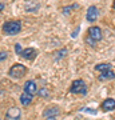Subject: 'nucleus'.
<instances>
[{
    "label": "nucleus",
    "mask_w": 115,
    "mask_h": 120,
    "mask_svg": "<svg viewBox=\"0 0 115 120\" xmlns=\"http://www.w3.org/2000/svg\"><path fill=\"white\" fill-rule=\"evenodd\" d=\"M1 92H3V91H1V88H0V95H1Z\"/></svg>",
    "instance_id": "nucleus-21"
},
{
    "label": "nucleus",
    "mask_w": 115,
    "mask_h": 120,
    "mask_svg": "<svg viewBox=\"0 0 115 120\" xmlns=\"http://www.w3.org/2000/svg\"><path fill=\"white\" fill-rule=\"evenodd\" d=\"M112 79H115V73L112 72V69L106 71V72H100V75H99V80H102V82H104V80H112Z\"/></svg>",
    "instance_id": "nucleus-12"
},
{
    "label": "nucleus",
    "mask_w": 115,
    "mask_h": 120,
    "mask_svg": "<svg viewBox=\"0 0 115 120\" xmlns=\"http://www.w3.org/2000/svg\"><path fill=\"white\" fill-rule=\"evenodd\" d=\"M70 92L76 95H86L87 94V86H86L84 80H82V79L74 80L71 87H70Z\"/></svg>",
    "instance_id": "nucleus-3"
},
{
    "label": "nucleus",
    "mask_w": 115,
    "mask_h": 120,
    "mask_svg": "<svg viewBox=\"0 0 115 120\" xmlns=\"http://www.w3.org/2000/svg\"><path fill=\"white\" fill-rule=\"evenodd\" d=\"M88 38H91L94 41H99L102 40V30L99 27L94 26L88 28Z\"/></svg>",
    "instance_id": "nucleus-6"
},
{
    "label": "nucleus",
    "mask_w": 115,
    "mask_h": 120,
    "mask_svg": "<svg viewBox=\"0 0 115 120\" xmlns=\"http://www.w3.org/2000/svg\"><path fill=\"white\" fill-rule=\"evenodd\" d=\"M95 69L99 71V72H106V71H110L111 69V64H107V63H100V64L95 65Z\"/></svg>",
    "instance_id": "nucleus-13"
},
{
    "label": "nucleus",
    "mask_w": 115,
    "mask_h": 120,
    "mask_svg": "<svg viewBox=\"0 0 115 120\" xmlns=\"http://www.w3.org/2000/svg\"><path fill=\"white\" fill-rule=\"evenodd\" d=\"M20 55H21V57H24L27 60H34L36 57V55H38V51L34 49V48H26V49L21 51Z\"/></svg>",
    "instance_id": "nucleus-10"
},
{
    "label": "nucleus",
    "mask_w": 115,
    "mask_h": 120,
    "mask_svg": "<svg viewBox=\"0 0 115 120\" xmlns=\"http://www.w3.org/2000/svg\"><path fill=\"white\" fill-rule=\"evenodd\" d=\"M27 67L26 65H23V64H19V63H16V64H13L11 68H9L8 71V76L9 77H12V79H21L23 76H26V73H27Z\"/></svg>",
    "instance_id": "nucleus-2"
},
{
    "label": "nucleus",
    "mask_w": 115,
    "mask_h": 120,
    "mask_svg": "<svg viewBox=\"0 0 115 120\" xmlns=\"http://www.w3.org/2000/svg\"><path fill=\"white\" fill-rule=\"evenodd\" d=\"M21 31V23L19 20H13V22H5L3 24V32L5 35H9V36H13V35H17Z\"/></svg>",
    "instance_id": "nucleus-1"
},
{
    "label": "nucleus",
    "mask_w": 115,
    "mask_h": 120,
    "mask_svg": "<svg viewBox=\"0 0 115 120\" xmlns=\"http://www.w3.org/2000/svg\"><path fill=\"white\" fill-rule=\"evenodd\" d=\"M39 95H40L42 98H44V96H48V92H47V90H46V88H42V90L39 91Z\"/></svg>",
    "instance_id": "nucleus-17"
},
{
    "label": "nucleus",
    "mask_w": 115,
    "mask_h": 120,
    "mask_svg": "<svg viewBox=\"0 0 115 120\" xmlns=\"http://www.w3.org/2000/svg\"><path fill=\"white\" fill-rule=\"evenodd\" d=\"M3 9H4V4H3V3H1V1H0V12H1V11H3Z\"/></svg>",
    "instance_id": "nucleus-20"
},
{
    "label": "nucleus",
    "mask_w": 115,
    "mask_h": 120,
    "mask_svg": "<svg viewBox=\"0 0 115 120\" xmlns=\"http://www.w3.org/2000/svg\"><path fill=\"white\" fill-rule=\"evenodd\" d=\"M100 108H102L104 112L114 111V109H115V100H114V99H111V98L103 100L102 104H100Z\"/></svg>",
    "instance_id": "nucleus-9"
},
{
    "label": "nucleus",
    "mask_w": 115,
    "mask_h": 120,
    "mask_svg": "<svg viewBox=\"0 0 115 120\" xmlns=\"http://www.w3.org/2000/svg\"><path fill=\"white\" fill-rule=\"evenodd\" d=\"M66 53H67V51H66V49H62V51H59L58 53H56V59H58V60L62 59V57L66 55Z\"/></svg>",
    "instance_id": "nucleus-16"
},
{
    "label": "nucleus",
    "mask_w": 115,
    "mask_h": 120,
    "mask_svg": "<svg viewBox=\"0 0 115 120\" xmlns=\"http://www.w3.org/2000/svg\"><path fill=\"white\" fill-rule=\"evenodd\" d=\"M76 8H79V4L67 5V7H64V8L62 9V12H63V15H70V12H71L72 9H76Z\"/></svg>",
    "instance_id": "nucleus-14"
},
{
    "label": "nucleus",
    "mask_w": 115,
    "mask_h": 120,
    "mask_svg": "<svg viewBox=\"0 0 115 120\" xmlns=\"http://www.w3.org/2000/svg\"><path fill=\"white\" fill-rule=\"evenodd\" d=\"M114 9H115V1H114Z\"/></svg>",
    "instance_id": "nucleus-22"
},
{
    "label": "nucleus",
    "mask_w": 115,
    "mask_h": 120,
    "mask_svg": "<svg viewBox=\"0 0 115 120\" xmlns=\"http://www.w3.org/2000/svg\"><path fill=\"white\" fill-rule=\"evenodd\" d=\"M86 43L88 44V45H91V47H95L96 41H94V40H92L91 38H88V36H87V38H86Z\"/></svg>",
    "instance_id": "nucleus-15"
},
{
    "label": "nucleus",
    "mask_w": 115,
    "mask_h": 120,
    "mask_svg": "<svg viewBox=\"0 0 115 120\" xmlns=\"http://www.w3.org/2000/svg\"><path fill=\"white\" fill-rule=\"evenodd\" d=\"M98 15H99V11L98 8L95 7V5H91V7H88V9H87V15H86V20L90 23H94L96 19H98Z\"/></svg>",
    "instance_id": "nucleus-7"
},
{
    "label": "nucleus",
    "mask_w": 115,
    "mask_h": 120,
    "mask_svg": "<svg viewBox=\"0 0 115 120\" xmlns=\"http://www.w3.org/2000/svg\"><path fill=\"white\" fill-rule=\"evenodd\" d=\"M32 95L27 94V92H24L23 91V94L20 95V104L23 105V107H27V105H30L31 103H32Z\"/></svg>",
    "instance_id": "nucleus-11"
},
{
    "label": "nucleus",
    "mask_w": 115,
    "mask_h": 120,
    "mask_svg": "<svg viewBox=\"0 0 115 120\" xmlns=\"http://www.w3.org/2000/svg\"><path fill=\"white\" fill-rule=\"evenodd\" d=\"M21 117V111L20 108L17 107H11L7 111V113H5V117L4 120H20Z\"/></svg>",
    "instance_id": "nucleus-4"
},
{
    "label": "nucleus",
    "mask_w": 115,
    "mask_h": 120,
    "mask_svg": "<svg viewBox=\"0 0 115 120\" xmlns=\"http://www.w3.org/2000/svg\"><path fill=\"white\" fill-rule=\"evenodd\" d=\"M43 116L46 120H56L59 116V108L58 107H48L43 112Z\"/></svg>",
    "instance_id": "nucleus-5"
},
{
    "label": "nucleus",
    "mask_w": 115,
    "mask_h": 120,
    "mask_svg": "<svg viewBox=\"0 0 115 120\" xmlns=\"http://www.w3.org/2000/svg\"><path fill=\"white\" fill-rule=\"evenodd\" d=\"M15 51H16V53H17V55H20V53H21V51H23V49H21V45H20L19 43H17V44H15Z\"/></svg>",
    "instance_id": "nucleus-18"
},
{
    "label": "nucleus",
    "mask_w": 115,
    "mask_h": 120,
    "mask_svg": "<svg viewBox=\"0 0 115 120\" xmlns=\"http://www.w3.org/2000/svg\"><path fill=\"white\" fill-rule=\"evenodd\" d=\"M24 92H27V94H30V95L34 96V95L38 92L36 83H35L34 80H27V82L24 83Z\"/></svg>",
    "instance_id": "nucleus-8"
},
{
    "label": "nucleus",
    "mask_w": 115,
    "mask_h": 120,
    "mask_svg": "<svg viewBox=\"0 0 115 120\" xmlns=\"http://www.w3.org/2000/svg\"><path fill=\"white\" fill-rule=\"evenodd\" d=\"M7 56H8V53H7L5 51L0 52V61H3V60H5V59H7Z\"/></svg>",
    "instance_id": "nucleus-19"
}]
</instances>
